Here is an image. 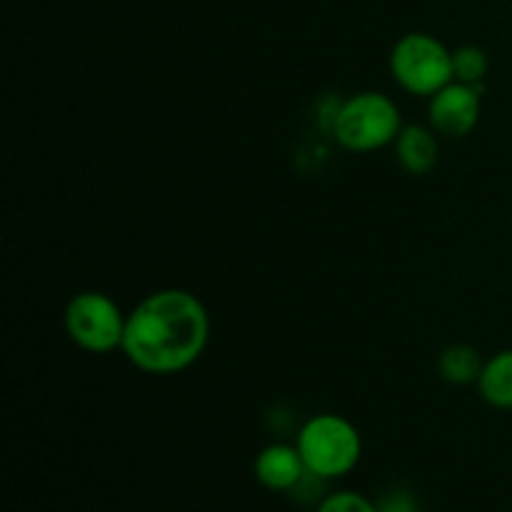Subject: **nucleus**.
Returning <instances> with one entry per match:
<instances>
[{
    "mask_svg": "<svg viewBox=\"0 0 512 512\" xmlns=\"http://www.w3.org/2000/svg\"><path fill=\"white\" fill-rule=\"evenodd\" d=\"M480 98L483 85H465L453 80L430 98V128L443 138H465L480 123Z\"/></svg>",
    "mask_w": 512,
    "mask_h": 512,
    "instance_id": "6",
    "label": "nucleus"
},
{
    "mask_svg": "<svg viewBox=\"0 0 512 512\" xmlns=\"http://www.w3.org/2000/svg\"><path fill=\"white\" fill-rule=\"evenodd\" d=\"M128 315L110 295L98 290H83L73 295L65 308V330L78 348L105 355L123 345Z\"/></svg>",
    "mask_w": 512,
    "mask_h": 512,
    "instance_id": "5",
    "label": "nucleus"
},
{
    "mask_svg": "<svg viewBox=\"0 0 512 512\" xmlns=\"http://www.w3.org/2000/svg\"><path fill=\"white\" fill-rule=\"evenodd\" d=\"M315 512H378V508H375V500L355 490H338V493L325 495Z\"/></svg>",
    "mask_w": 512,
    "mask_h": 512,
    "instance_id": "12",
    "label": "nucleus"
},
{
    "mask_svg": "<svg viewBox=\"0 0 512 512\" xmlns=\"http://www.w3.org/2000/svg\"><path fill=\"white\" fill-rule=\"evenodd\" d=\"M378 512H420V500L403 485H393L375 500Z\"/></svg>",
    "mask_w": 512,
    "mask_h": 512,
    "instance_id": "13",
    "label": "nucleus"
},
{
    "mask_svg": "<svg viewBox=\"0 0 512 512\" xmlns=\"http://www.w3.org/2000/svg\"><path fill=\"white\" fill-rule=\"evenodd\" d=\"M308 473L323 480H338L353 473L363 458V438L350 420L323 413L305 420L295 438Z\"/></svg>",
    "mask_w": 512,
    "mask_h": 512,
    "instance_id": "3",
    "label": "nucleus"
},
{
    "mask_svg": "<svg viewBox=\"0 0 512 512\" xmlns=\"http://www.w3.org/2000/svg\"><path fill=\"white\" fill-rule=\"evenodd\" d=\"M390 73L403 90L433 98L453 83V50L428 33H408L390 50Z\"/></svg>",
    "mask_w": 512,
    "mask_h": 512,
    "instance_id": "4",
    "label": "nucleus"
},
{
    "mask_svg": "<svg viewBox=\"0 0 512 512\" xmlns=\"http://www.w3.org/2000/svg\"><path fill=\"white\" fill-rule=\"evenodd\" d=\"M253 473L263 488L273 490V493H293L308 475V468H305L298 445L273 443L260 450Z\"/></svg>",
    "mask_w": 512,
    "mask_h": 512,
    "instance_id": "7",
    "label": "nucleus"
},
{
    "mask_svg": "<svg viewBox=\"0 0 512 512\" xmlns=\"http://www.w3.org/2000/svg\"><path fill=\"white\" fill-rule=\"evenodd\" d=\"M485 360L480 358L478 350L468 343H455L440 353L438 373L445 383L450 385H470L478 383L483 373Z\"/></svg>",
    "mask_w": 512,
    "mask_h": 512,
    "instance_id": "10",
    "label": "nucleus"
},
{
    "mask_svg": "<svg viewBox=\"0 0 512 512\" xmlns=\"http://www.w3.org/2000/svg\"><path fill=\"white\" fill-rule=\"evenodd\" d=\"M480 398L498 410H512V348L485 360L478 380Z\"/></svg>",
    "mask_w": 512,
    "mask_h": 512,
    "instance_id": "9",
    "label": "nucleus"
},
{
    "mask_svg": "<svg viewBox=\"0 0 512 512\" xmlns=\"http://www.w3.org/2000/svg\"><path fill=\"white\" fill-rule=\"evenodd\" d=\"M488 55L480 45H460L453 50V78L465 85H483L488 75Z\"/></svg>",
    "mask_w": 512,
    "mask_h": 512,
    "instance_id": "11",
    "label": "nucleus"
},
{
    "mask_svg": "<svg viewBox=\"0 0 512 512\" xmlns=\"http://www.w3.org/2000/svg\"><path fill=\"white\" fill-rule=\"evenodd\" d=\"M208 340L205 305L188 290L165 288L130 310L120 350L143 373L173 375L198 363Z\"/></svg>",
    "mask_w": 512,
    "mask_h": 512,
    "instance_id": "1",
    "label": "nucleus"
},
{
    "mask_svg": "<svg viewBox=\"0 0 512 512\" xmlns=\"http://www.w3.org/2000/svg\"><path fill=\"white\" fill-rule=\"evenodd\" d=\"M433 128L425 125H403L395 138V158L410 175H428L438 163V138Z\"/></svg>",
    "mask_w": 512,
    "mask_h": 512,
    "instance_id": "8",
    "label": "nucleus"
},
{
    "mask_svg": "<svg viewBox=\"0 0 512 512\" xmlns=\"http://www.w3.org/2000/svg\"><path fill=\"white\" fill-rule=\"evenodd\" d=\"M330 130L338 145L350 153H373L395 143L403 130V118L393 100L378 90L350 95L335 108Z\"/></svg>",
    "mask_w": 512,
    "mask_h": 512,
    "instance_id": "2",
    "label": "nucleus"
}]
</instances>
